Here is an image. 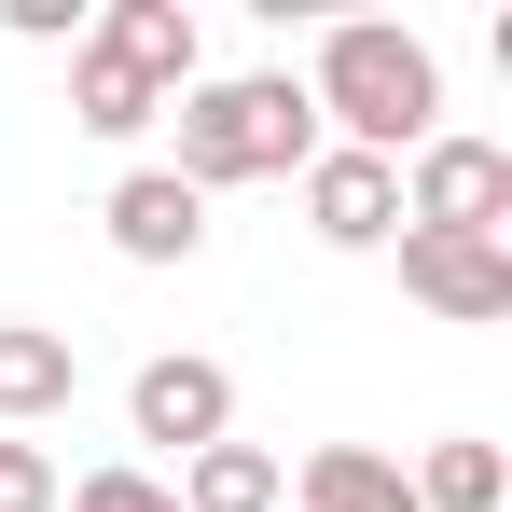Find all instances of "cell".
<instances>
[{"instance_id":"6da1fadb","label":"cell","mask_w":512,"mask_h":512,"mask_svg":"<svg viewBox=\"0 0 512 512\" xmlns=\"http://www.w3.org/2000/svg\"><path fill=\"white\" fill-rule=\"evenodd\" d=\"M305 111L333 125V153L402 167L416 139H443V56H429L402 14H333L319 28V70H305Z\"/></svg>"},{"instance_id":"7a4b0ae2","label":"cell","mask_w":512,"mask_h":512,"mask_svg":"<svg viewBox=\"0 0 512 512\" xmlns=\"http://www.w3.org/2000/svg\"><path fill=\"white\" fill-rule=\"evenodd\" d=\"M167 125H180L167 180H194V194H222V180H305L319 167V111H305L291 70H222V84L167 97Z\"/></svg>"},{"instance_id":"3957f363","label":"cell","mask_w":512,"mask_h":512,"mask_svg":"<svg viewBox=\"0 0 512 512\" xmlns=\"http://www.w3.org/2000/svg\"><path fill=\"white\" fill-rule=\"evenodd\" d=\"M402 236H512V153L499 139H416L402 167Z\"/></svg>"},{"instance_id":"277c9868","label":"cell","mask_w":512,"mask_h":512,"mask_svg":"<svg viewBox=\"0 0 512 512\" xmlns=\"http://www.w3.org/2000/svg\"><path fill=\"white\" fill-rule=\"evenodd\" d=\"M125 429H139V443H180V457H208V443H236V374L194 360V346H167V360L125 374Z\"/></svg>"},{"instance_id":"5b68a950","label":"cell","mask_w":512,"mask_h":512,"mask_svg":"<svg viewBox=\"0 0 512 512\" xmlns=\"http://www.w3.org/2000/svg\"><path fill=\"white\" fill-rule=\"evenodd\" d=\"M402 250V291H416L429 319H512V236H388Z\"/></svg>"},{"instance_id":"8992f818","label":"cell","mask_w":512,"mask_h":512,"mask_svg":"<svg viewBox=\"0 0 512 512\" xmlns=\"http://www.w3.org/2000/svg\"><path fill=\"white\" fill-rule=\"evenodd\" d=\"M84 42L111 56V70H139L153 97H194V84H208V28H194V0H111Z\"/></svg>"},{"instance_id":"52a82bcc","label":"cell","mask_w":512,"mask_h":512,"mask_svg":"<svg viewBox=\"0 0 512 512\" xmlns=\"http://www.w3.org/2000/svg\"><path fill=\"white\" fill-rule=\"evenodd\" d=\"M305 222H319V250H388V236H402V167L319 139V167H305Z\"/></svg>"},{"instance_id":"ba28073f","label":"cell","mask_w":512,"mask_h":512,"mask_svg":"<svg viewBox=\"0 0 512 512\" xmlns=\"http://www.w3.org/2000/svg\"><path fill=\"white\" fill-rule=\"evenodd\" d=\"M97 222H111L125 263H194V250H208V194L167 180V167H125L111 194H97Z\"/></svg>"},{"instance_id":"9c48e42d","label":"cell","mask_w":512,"mask_h":512,"mask_svg":"<svg viewBox=\"0 0 512 512\" xmlns=\"http://www.w3.org/2000/svg\"><path fill=\"white\" fill-rule=\"evenodd\" d=\"M70 388H84V346L42 333V319H0V429H14V443L42 416H70Z\"/></svg>"},{"instance_id":"30bf717a","label":"cell","mask_w":512,"mask_h":512,"mask_svg":"<svg viewBox=\"0 0 512 512\" xmlns=\"http://www.w3.org/2000/svg\"><path fill=\"white\" fill-rule=\"evenodd\" d=\"M70 125H84V139H111V153H139V139L167 125V97L139 84V70H111L97 42H70Z\"/></svg>"},{"instance_id":"8fae6325","label":"cell","mask_w":512,"mask_h":512,"mask_svg":"<svg viewBox=\"0 0 512 512\" xmlns=\"http://www.w3.org/2000/svg\"><path fill=\"white\" fill-rule=\"evenodd\" d=\"M180 512H291V471L263 457V443H208V457H180Z\"/></svg>"},{"instance_id":"7c38bea8","label":"cell","mask_w":512,"mask_h":512,"mask_svg":"<svg viewBox=\"0 0 512 512\" xmlns=\"http://www.w3.org/2000/svg\"><path fill=\"white\" fill-rule=\"evenodd\" d=\"M305 512H416V485H402V457H374V443H319V457H305Z\"/></svg>"},{"instance_id":"4fadbf2b","label":"cell","mask_w":512,"mask_h":512,"mask_svg":"<svg viewBox=\"0 0 512 512\" xmlns=\"http://www.w3.org/2000/svg\"><path fill=\"white\" fill-rule=\"evenodd\" d=\"M402 485H416V512H499V499H512L499 443H429V457L402 471Z\"/></svg>"},{"instance_id":"5bb4252c","label":"cell","mask_w":512,"mask_h":512,"mask_svg":"<svg viewBox=\"0 0 512 512\" xmlns=\"http://www.w3.org/2000/svg\"><path fill=\"white\" fill-rule=\"evenodd\" d=\"M56 499H70V512H180L167 485H153V471H125V457H111V471H84V485H56Z\"/></svg>"},{"instance_id":"9a60e30c","label":"cell","mask_w":512,"mask_h":512,"mask_svg":"<svg viewBox=\"0 0 512 512\" xmlns=\"http://www.w3.org/2000/svg\"><path fill=\"white\" fill-rule=\"evenodd\" d=\"M0 512H56V457L0 429Z\"/></svg>"},{"instance_id":"2e32d148","label":"cell","mask_w":512,"mask_h":512,"mask_svg":"<svg viewBox=\"0 0 512 512\" xmlns=\"http://www.w3.org/2000/svg\"><path fill=\"white\" fill-rule=\"evenodd\" d=\"M0 28H14V42H84V14H70V0H0Z\"/></svg>"}]
</instances>
